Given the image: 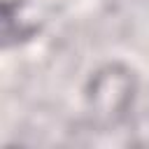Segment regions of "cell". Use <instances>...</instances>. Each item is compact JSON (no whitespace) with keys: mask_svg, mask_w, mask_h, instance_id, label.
Returning <instances> with one entry per match:
<instances>
[{"mask_svg":"<svg viewBox=\"0 0 149 149\" xmlns=\"http://www.w3.org/2000/svg\"><path fill=\"white\" fill-rule=\"evenodd\" d=\"M137 88L140 81L130 65L121 61H109L95 68L84 88L86 109L91 119L100 128L121 126L133 112Z\"/></svg>","mask_w":149,"mask_h":149,"instance_id":"obj_1","label":"cell"}]
</instances>
